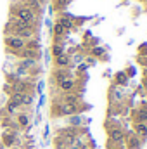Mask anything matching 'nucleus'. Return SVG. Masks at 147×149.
Instances as JSON below:
<instances>
[{
    "mask_svg": "<svg viewBox=\"0 0 147 149\" xmlns=\"http://www.w3.org/2000/svg\"><path fill=\"white\" fill-rule=\"evenodd\" d=\"M14 144H16V134L12 130L3 132V135H2V146L3 148H12Z\"/></svg>",
    "mask_w": 147,
    "mask_h": 149,
    "instance_id": "obj_5",
    "label": "nucleus"
},
{
    "mask_svg": "<svg viewBox=\"0 0 147 149\" xmlns=\"http://www.w3.org/2000/svg\"><path fill=\"white\" fill-rule=\"evenodd\" d=\"M74 87H76V81H74L73 78H66V80H62V81H59V88L62 90V92H71Z\"/></svg>",
    "mask_w": 147,
    "mask_h": 149,
    "instance_id": "obj_6",
    "label": "nucleus"
},
{
    "mask_svg": "<svg viewBox=\"0 0 147 149\" xmlns=\"http://www.w3.org/2000/svg\"><path fill=\"white\" fill-rule=\"evenodd\" d=\"M64 30H71L73 28V21H71V17H68V16H64V17H59V21H57Z\"/></svg>",
    "mask_w": 147,
    "mask_h": 149,
    "instance_id": "obj_13",
    "label": "nucleus"
},
{
    "mask_svg": "<svg viewBox=\"0 0 147 149\" xmlns=\"http://www.w3.org/2000/svg\"><path fill=\"white\" fill-rule=\"evenodd\" d=\"M144 87L147 88V76H146V80H144Z\"/></svg>",
    "mask_w": 147,
    "mask_h": 149,
    "instance_id": "obj_21",
    "label": "nucleus"
},
{
    "mask_svg": "<svg viewBox=\"0 0 147 149\" xmlns=\"http://www.w3.org/2000/svg\"><path fill=\"white\" fill-rule=\"evenodd\" d=\"M64 102H68V104H78V95H74V94H66V95H64Z\"/></svg>",
    "mask_w": 147,
    "mask_h": 149,
    "instance_id": "obj_15",
    "label": "nucleus"
},
{
    "mask_svg": "<svg viewBox=\"0 0 147 149\" xmlns=\"http://www.w3.org/2000/svg\"><path fill=\"white\" fill-rule=\"evenodd\" d=\"M146 97H147V94H146Z\"/></svg>",
    "mask_w": 147,
    "mask_h": 149,
    "instance_id": "obj_23",
    "label": "nucleus"
},
{
    "mask_svg": "<svg viewBox=\"0 0 147 149\" xmlns=\"http://www.w3.org/2000/svg\"><path fill=\"white\" fill-rule=\"evenodd\" d=\"M116 149H125V148H116Z\"/></svg>",
    "mask_w": 147,
    "mask_h": 149,
    "instance_id": "obj_22",
    "label": "nucleus"
},
{
    "mask_svg": "<svg viewBox=\"0 0 147 149\" xmlns=\"http://www.w3.org/2000/svg\"><path fill=\"white\" fill-rule=\"evenodd\" d=\"M114 81H116V85H119V87H125V85L128 83V76H126V73L119 71V73H116V76H114Z\"/></svg>",
    "mask_w": 147,
    "mask_h": 149,
    "instance_id": "obj_12",
    "label": "nucleus"
},
{
    "mask_svg": "<svg viewBox=\"0 0 147 149\" xmlns=\"http://www.w3.org/2000/svg\"><path fill=\"white\" fill-rule=\"evenodd\" d=\"M17 127L19 128H28L30 127V116L26 113H19L17 114Z\"/></svg>",
    "mask_w": 147,
    "mask_h": 149,
    "instance_id": "obj_9",
    "label": "nucleus"
},
{
    "mask_svg": "<svg viewBox=\"0 0 147 149\" xmlns=\"http://www.w3.org/2000/svg\"><path fill=\"white\" fill-rule=\"evenodd\" d=\"M19 108H21V106H19V104H17L16 101H12V99H10V101L7 102V106H5V111L9 113V114H14V113L17 111Z\"/></svg>",
    "mask_w": 147,
    "mask_h": 149,
    "instance_id": "obj_14",
    "label": "nucleus"
},
{
    "mask_svg": "<svg viewBox=\"0 0 147 149\" xmlns=\"http://www.w3.org/2000/svg\"><path fill=\"white\" fill-rule=\"evenodd\" d=\"M133 132H135L137 137L146 139L147 137V123H133Z\"/></svg>",
    "mask_w": 147,
    "mask_h": 149,
    "instance_id": "obj_7",
    "label": "nucleus"
},
{
    "mask_svg": "<svg viewBox=\"0 0 147 149\" xmlns=\"http://www.w3.org/2000/svg\"><path fill=\"white\" fill-rule=\"evenodd\" d=\"M132 116H133V121H135V123H147V113L144 111L142 108L135 109Z\"/></svg>",
    "mask_w": 147,
    "mask_h": 149,
    "instance_id": "obj_8",
    "label": "nucleus"
},
{
    "mask_svg": "<svg viewBox=\"0 0 147 149\" xmlns=\"http://www.w3.org/2000/svg\"><path fill=\"white\" fill-rule=\"evenodd\" d=\"M69 63H71V59H69L68 54H61V56L55 57V64L59 68H66V66H69Z\"/></svg>",
    "mask_w": 147,
    "mask_h": 149,
    "instance_id": "obj_10",
    "label": "nucleus"
},
{
    "mask_svg": "<svg viewBox=\"0 0 147 149\" xmlns=\"http://www.w3.org/2000/svg\"><path fill=\"white\" fill-rule=\"evenodd\" d=\"M92 54H94V56H101V54H104V49H94Z\"/></svg>",
    "mask_w": 147,
    "mask_h": 149,
    "instance_id": "obj_20",
    "label": "nucleus"
},
{
    "mask_svg": "<svg viewBox=\"0 0 147 149\" xmlns=\"http://www.w3.org/2000/svg\"><path fill=\"white\" fill-rule=\"evenodd\" d=\"M78 113V104H68V102H62L61 106H59V111L57 114H61V116H73Z\"/></svg>",
    "mask_w": 147,
    "mask_h": 149,
    "instance_id": "obj_4",
    "label": "nucleus"
},
{
    "mask_svg": "<svg viewBox=\"0 0 147 149\" xmlns=\"http://www.w3.org/2000/svg\"><path fill=\"white\" fill-rule=\"evenodd\" d=\"M66 78H71V74L68 73V71H57V73H55V80H57V83L62 81V80H66Z\"/></svg>",
    "mask_w": 147,
    "mask_h": 149,
    "instance_id": "obj_18",
    "label": "nucleus"
},
{
    "mask_svg": "<svg viewBox=\"0 0 147 149\" xmlns=\"http://www.w3.org/2000/svg\"><path fill=\"white\" fill-rule=\"evenodd\" d=\"M14 17L19 19V21H24V23L31 24V23L35 21V12H33L31 9H28V7H21V9L16 10V16H14Z\"/></svg>",
    "mask_w": 147,
    "mask_h": 149,
    "instance_id": "obj_1",
    "label": "nucleus"
},
{
    "mask_svg": "<svg viewBox=\"0 0 147 149\" xmlns=\"http://www.w3.org/2000/svg\"><path fill=\"white\" fill-rule=\"evenodd\" d=\"M64 33H66V30H64L59 23H55V26H54V35H55V37H62Z\"/></svg>",
    "mask_w": 147,
    "mask_h": 149,
    "instance_id": "obj_19",
    "label": "nucleus"
},
{
    "mask_svg": "<svg viewBox=\"0 0 147 149\" xmlns=\"http://www.w3.org/2000/svg\"><path fill=\"white\" fill-rule=\"evenodd\" d=\"M107 134H109V142H123L125 141V137H126V134L119 128V127H112L107 130Z\"/></svg>",
    "mask_w": 147,
    "mask_h": 149,
    "instance_id": "obj_3",
    "label": "nucleus"
},
{
    "mask_svg": "<svg viewBox=\"0 0 147 149\" xmlns=\"http://www.w3.org/2000/svg\"><path fill=\"white\" fill-rule=\"evenodd\" d=\"M125 141L128 142V149H139L140 148V142H139V137L133 134V135H128L125 137Z\"/></svg>",
    "mask_w": 147,
    "mask_h": 149,
    "instance_id": "obj_11",
    "label": "nucleus"
},
{
    "mask_svg": "<svg viewBox=\"0 0 147 149\" xmlns=\"http://www.w3.org/2000/svg\"><path fill=\"white\" fill-rule=\"evenodd\" d=\"M35 64H37L35 59H24V61L21 63V68H23V70H28V68H33Z\"/></svg>",
    "mask_w": 147,
    "mask_h": 149,
    "instance_id": "obj_17",
    "label": "nucleus"
},
{
    "mask_svg": "<svg viewBox=\"0 0 147 149\" xmlns=\"http://www.w3.org/2000/svg\"><path fill=\"white\" fill-rule=\"evenodd\" d=\"M5 45H7L10 50H14V52H21V50L26 47V42L19 37H7L5 38Z\"/></svg>",
    "mask_w": 147,
    "mask_h": 149,
    "instance_id": "obj_2",
    "label": "nucleus"
},
{
    "mask_svg": "<svg viewBox=\"0 0 147 149\" xmlns=\"http://www.w3.org/2000/svg\"><path fill=\"white\" fill-rule=\"evenodd\" d=\"M52 54L57 57V56H61V54H64V47L61 45V43H55L54 47H52Z\"/></svg>",
    "mask_w": 147,
    "mask_h": 149,
    "instance_id": "obj_16",
    "label": "nucleus"
}]
</instances>
